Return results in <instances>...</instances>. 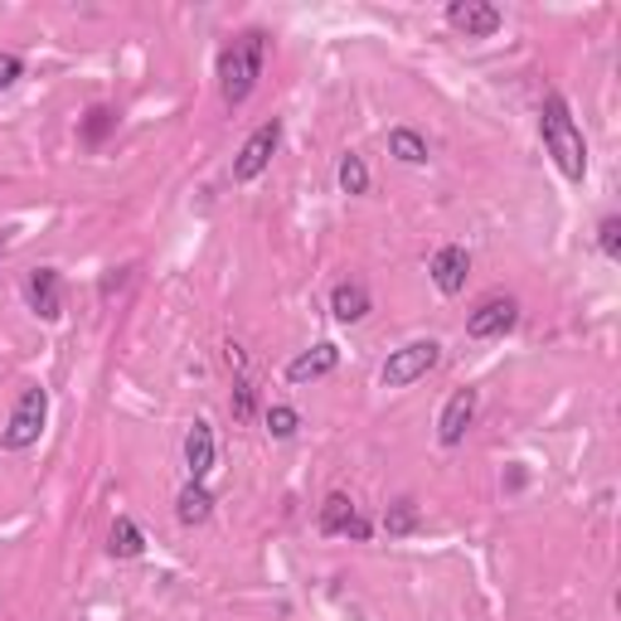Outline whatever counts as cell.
Wrapping results in <instances>:
<instances>
[{
  "instance_id": "cell-1",
  "label": "cell",
  "mask_w": 621,
  "mask_h": 621,
  "mask_svg": "<svg viewBox=\"0 0 621 621\" xmlns=\"http://www.w3.org/2000/svg\"><path fill=\"white\" fill-rule=\"evenodd\" d=\"M539 136H544V151L553 156V166H559V176L573 180V184H583L587 180V136H583V127L573 122V107L563 103L559 93L544 97Z\"/></svg>"
},
{
  "instance_id": "cell-2",
  "label": "cell",
  "mask_w": 621,
  "mask_h": 621,
  "mask_svg": "<svg viewBox=\"0 0 621 621\" xmlns=\"http://www.w3.org/2000/svg\"><path fill=\"white\" fill-rule=\"evenodd\" d=\"M267 45L272 39L263 35V29H243L234 45H224V53H219V97H224L228 112L253 97L258 79H263V63H267Z\"/></svg>"
},
{
  "instance_id": "cell-3",
  "label": "cell",
  "mask_w": 621,
  "mask_h": 621,
  "mask_svg": "<svg viewBox=\"0 0 621 621\" xmlns=\"http://www.w3.org/2000/svg\"><path fill=\"white\" fill-rule=\"evenodd\" d=\"M45 428H49V389L25 384L15 408H10L5 428H0V446H5V452H29V446L45 438Z\"/></svg>"
},
{
  "instance_id": "cell-4",
  "label": "cell",
  "mask_w": 621,
  "mask_h": 621,
  "mask_svg": "<svg viewBox=\"0 0 621 621\" xmlns=\"http://www.w3.org/2000/svg\"><path fill=\"white\" fill-rule=\"evenodd\" d=\"M438 365H442V345L438 341H408L379 365V384L384 389H408V384H418V379H428Z\"/></svg>"
},
{
  "instance_id": "cell-5",
  "label": "cell",
  "mask_w": 621,
  "mask_h": 621,
  "mask_svg": "<svg viewBox=\"0 0 621 621\" xmlns=\"http://www.w3.org/2000/svg\"><path fill=\"white\" fill-rule=\"evenodd\" d=\"M315 529L331 534V539L341 534V539H359V544H365L369 534H374V525H369V520L359 515V505H355L350 495H345V490H331V495L321 500V515H315Z\"/></svg>"
},
{
  "instance_id": "cell-6",
  "label": "cell",
  "mask_w": 621,
  "mask_h": 621,
  "mask_svg": "<svg viewBox=\"0 0 621 621\" xmlns=\"http://www.w3.org/2000/svg\"><path fill=\"white\" fill-rule=\"evenodd\" d=\"M277 146H282V122H277V117H272V122L258 127V132L243 141V151H238V156H234V180H238V184H253V180H258V176H263V170L272 166V156H277Z\"/></svg>"
},
{
  "instance_id": "cell-7",
  "label": "cell",
  "mask_w": 621,
  "mask_h": 621,
  "mask_svg": "<svg viewBox=\"0 0 621 621\" xmlns=\"http://www.w3.org/2000/svg\"><path fill=\"white\" fill-rule=\"evenodd\" d=\"M515 325H520V301L500 297V291L495 297H486L481 307L466 315V335H471V341H505Z\"/></svg>"
},
{
  "instance_id": "cell-8",
  "label": "cell",
  "mask_w": 621,
  "mask_h": 621,
  "mask_svg": "<svg viewBox=\"0 0 621 621\" xmlns=\"http://www.w3.org/2000/svg\"><path fill=\"white\" fill-rule=\"evenodd\" d=\"M446 25L466 39H490V35H500L505 15H500V5H490V0H452V5H446Z\"/></svg>"
},
{
  "instance_id": "cell-9",
  "label": "cell",
  "mask_w": 621,
  "mask_h": 621,
  "mask_svg": "<svg viewBox=\"0 0 621 621\" xmlns=\"http://www.w3.org/2000/svg\"><path fill=\"white\" fill-rule=\"evenodd\" d=\"M20 291H25V307L35 311L45 325H53L63 315V282H59V272L53 267H29Z\"/></svg>"
},
{
  "instance_id": "cell-10",
  "label": "cell",
  "mask_w": 621,
  "mask_h": 621,
  "mask_svg": "<svg viewBox=\"0 0 621 621\" xmlns=\"http://www.w3.org/2000/svg\"><path fill=\"white\" fill-rule=\"evenodd\" d=\"M476 408H481V394H476V389H456L438 413V442L442 446H462L466 432H471V422H476Z\"/></svg>"
},
{
  "instance_id": "cell-11",
  "label": "cell",
  "mask_w": 621,
  "mask_h": 621,
  "mask_svg": "<svg viewBox=\"0 0 621 621\" xmlns=\"http://www.w3.org/2000/svg\"><path fill=\"white\" fill-rule=\"evenodd\" d=\"M428 272H432V287H438L442 297H462V291H466V277H471V253H466L462 243H446V248H438V253H432Z\"/></svg>"
},
{
  "instance_id": "cell-12",
  "label": "cell",
  "mask_w": 621,
  "mask_h": 621,
  "mask_svg": "<svg viewBox=\"0 0 621 621\" xmlns=\"http://www.w3.org/2000/svg\"><path fill=\"white\" fill-rule=\"evenodd\" d=\"M214 462H219V442H214V428L204 418L190 422V432H184V471H190V481H210Z\"/></svg>"
},
{
  "instance_id": "cell-13",
  "label": "cell",
  "mask_w": 621,
  "mask_h": 621,
  "mask_svg": "<svg viewBox=\"0 0 621 621\" xmlns=\"http://www.w3.org/2000/svg\"><path fill=\"white\" fill-rule=\"evenodd\" d=\"M369 311H374V297H369V287L359 277H345L331 287V315L341 325H359L369 321Z\"/></svg>"
},
{
  "instance_id": "cell-14",
  "label": "cell",
  "mask_w": 621,
  "mask_h": 621,
  "mask_svg": "<svg viewBox=\"0 0 621 621\" xmlns=\"http://www.w3.org/2000/svg\"><path fill=\"white\" fill-rule=\"evenodd\" d=\"M335 365H341V350H335L331 341H321V345L301 350V355L287 365V384H315V379L335 374Z\"/></svg>"
},
{
  "instance_id": "cell-15",
  "label": "cell",
  "mask_w": 621,
  "mask_h": 621,
  "mask_svg": "<svg viewBox=\"0 0 621 621\" xmlns=\"http://www.w3.org/2000/svg\"><path fill=\"white\" fill-rule=\"evenodd\" d=\"M176 520L184 529H200L214 520V490L204 481H184V490L176 495Z\"/></svg>"
},
{
  "instance_id": "cell-16",
  "label": "cell",
  "mask_w": 621,
  "mask_h": 621,
  "mask_svg": "<svg viewBox=\"0 0 621 621\" xmlns=\"http://www.w3.org/2000/svg\"><path fill=\"white\" fill-rule=\"evenodd\" d=\"M107 553H112V559H141V553H146V529L136 525L132 515H117L112 520V534H107Z\"/></svg>"
},
{
  "instance_id": "cell-17",
  "label": "cell",
  "mask_w": 621,
  "mask_h": 621,
  "mask_svg": "<svg viewBox=\"0 0 621 621\" xmlns=\"http://www.w3.org/2000/svg\"><path fill=\"white\" fill-rule=\"evenodd\" d=\"M389 156H394L398 166H428L432 146H428V136L413 132V127H394V132H389Z\"/></svg>"
},
{
  "instance_id": "cell-18",
  "label": "cell",
  "mask_w": 621,
  "mask_h": 621,
  "mask_svg": "<svg viewBox=\"0 0 621 621\" xmlns=\"http://www.w3.org/2000/svg\"><path fill=\"white\" fill-rule=\"evenodd\" d=\"M422 525V515H418V500L413 495H398L394 505L384 510V534L389 539H408V534H418Z\"/></svg>"
},
{
  "instance_id": "cell-19",
  "label": "cell",
  "mask_w": 621,
  "mask_h": 621,
  "mask_svg": "<svg viewBox=\"0 0 621 621\" xmlns=\"http://www.w3.org/2000/svg\"><path fill=\"white\" fill-rule=\"evenodd\" d=\"M263 428H267V438H277V442H291L301 432V413L291 408V403H267V413H263Z\"/></svg>"
},
{
  "instance_id": "cell-20",
  "label": "cell",
  "mask_w": 621,
  "mask_h": 621,
  "mask_svg": "<svg viewBox=\"0 0 621 621\" xmlns=\"http://www.w3.org/2000/svg\"><path fill=\"white\" fill-rule=\"evenodd\" d=\"M335 180H341L345 194H369V166L359 151H345L341 166H335Z\"/></svg>"
},
{
  "instance_id": "cell-21",
  "label": "cell",
  "mask_w": 621,
  "mask_h": 621,
  "mask_svg": "<svg viewBox=\"0 0 621 621\" xmlns=\"http://www.w3.org/2000/svg\"><path fill=\"white\" fill-rule=\"evenodd\" d=\"M112 127H117L112 107H93V112L83 117V146H103V141L112 136Z\"/></svg>"
},
{
  "instance_id": "cell-22",
  "label": "cell",
  "mask_w": 621,
  "mask_h": 621,
  "mask_svg": "<svg viewBox=\"0 0 621 621\" xmlns=\"http://www.w3.org/2000/svg\"><path fill=\"white\" fill-rule=\"evenodd\" d=\"M597 248H602L607 263H621V219L617 214H602V224H597Z\"/></svg>"
},
{
  "instance_id": "cell-23",
  "label": "cell",
  "mask_w": 621,
  "mask_h": 621,
  "mask_svg": "<svg viewBox=\"0 0 621 621\" xmlns=\"http://www.w3.org/2000/svg\"><path fill=\"white\" fill-rule=\"evenodd\" d=\"M20 79H25V59H20V53H10V49H0V93L15 88Z\"/></svg>"
},
{
  "instance_id": "cell-24",
  "label": "cell",
  "mask_w": 621,
  "mask_h": 621,
  "mask_svg": "<svg viewBox=\"0 0 621 621\" xmlns=\"http://www.w3.org/2000/svg\"><path fill=\"white\" fill-rule=\"evenodd\" d=\"M234 418L238 422L253 418V384L248 379H234Z\"/></svg>"
}]
</instances>
